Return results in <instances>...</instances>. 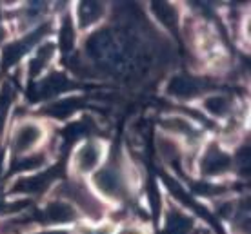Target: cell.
<instances>
[{"instance_id":"6","label":"cell","mask_w":251,"mask_h":234,"mask_svg":"<svg viewBox=\"0 0 251 234\" xmlns=\"http://www.w3.org/2000/svg\"><path fill=\"white\" fill-rule=\"evenodd\" d=\"M106 13V4L102 2H80L76 7V19L80 27H89V25L100 22Z\"/></svg>"},{"instance_id":"2","label":"cell","mask_w":251,"mask_h":234,"mask_svg":"<svg viewBox=\"0 0 251 234\" xmlns=\"http://www.w3.org/2000/svg\"><path fill=\"white\" fill-rule=\"evenodd\" d=\"M93 184L97 191L109 200H122L126 196V180L117 164H109L100 167L93 174Z\"/></svg>"},{"instance_id":"16","label":"cell","mask_w":251,"mask_h":234,"mask_svg":"<svg viewBox=\"0 0 251 234\" xmlns=\"http://www.w3.org/2000/svg\"><path fill=\"white\" fill-rule=\"evenodd\" d=\"M71 19H66L62 22V27H60V47L62 51H73L75 47V29L69 22Z\"/></svg>"},{"instance_id":"4","label":"cell","mask_w":251,"mask_h":234,"mask_svg":"<svg viewBox=\"0 0 251 234\" xmlns=\"http://www.w3.org/2000/svg\"><path fill=\"white\" fill-rule=\"evenodd\" d=\"M100 158H102L100 144L89 140V142H84V144L75 151L73 164H75V169L80 172V174H86V172H91L99 167Z\"/></svg>"},{"instance_id":"11","label":"cell","mask_w":251,"mask_h":234,"mask_svg":"<svg viewBox=\"0 0 251 234\" xmlns=\"http://www.w3.org/2000/svg\"><path fill=\"white\" fill-rule=\"evenodd\" d=\"M151 9L155 13V19H157L160 24L166 25L168 29H175L176 24H178V15H176V9L173 4L158 2V4H153Z\"/></svg>"},{"instance_id":"12","label":"cell","mask_w":251,"mask_h":234,"mask_svg":"<svg viewBox=\"0 0 251 234\" xmlns=\"http://www.w3.org/2000/svg\"><path fill=\"white\" fill-rule=\"evenodd\" d=\"M78 107V98L71 96V98H64V100L55 102L51 107H48V114L55 116V118H66Z\"/></svg>"},{"instance_id":"10","label":"cell","mask_w":251,"mask_h":234,"mask_svg":"<svg viewBox=\"0 0 251 234\" xmlns=\"http://www.w3.org/2000/svg\"><path fill=\"white\" fill-rule=\"evenodd\" d=\"M157 152L166 164H175L180 158V146L171 134H158L157 136Z\"/></svg>"},{"instance_id":"13","label":"cell","mask_w":251,"mask_h":234,"mask_svg":"<svg viewBox=\"0 0 251 234\" xmlns=\"http://www.w3.org/2000/svg\"><path fill=\"white\" fill-rule=\"evenodd\" d=\"M46 162V154L44 152H31V154H25L22 158L17 162V167H15V171L19 172H24V171H35L37 167Z\"/></svg>"},{"instance_id":"5","label":"cell","mask_w":251,"mask_h":234,"mask_svg":"<svg viewBox=\"0 0 251 234\" xmlns=\"http://www.w3.org/2000/svg\"><path fill=\"white\" fill-rule=\"evenodd\" d=\"M201 169L206 176H220L231 169V158L217 146H211L202 156Z\"/></svg>"},{"instance_id":"14","label":"cell","mask_w":251,"mask_h":234,"mask_svg":"<svg viewBox=\"0 0 251 234\" xmlns=\"http://www.w3.org/2000/svg\"><path fill=\"white\" fill-rule=\"evenodd\" d=\"M13 98H15V91L9 84H4L0 89V124H4L7 114L11 113L13 107Z\"/></svg>"},{"instance_id":"20","label":"cell","mask_w":251,"mask_h":234,"mask_svg":"<svg viewBox=\"0 0 251 234\" xmlns=\"http://www.w3.org/2000/svg\"><path fill=\"white\" fill-rule=\"evenodd\" d=\"M201 234H213V233H209V231H204V233H201Z\"/></svg>"},{"instance_id":"7","label":"cell","mask_w":251,"mask_h":234,"mask_svg":"<svg viewBox=\"0 0 251 234\" xmlns=\"http://www.w3.org/2000/svg\"><path fill=\"white\" fill-rule=\"evenodd\" d=\"M44 213L51 223H69L76 220V211L73 209V205L69 202H62V200L48 203Z\"/></svg>"},{"instance_id":"15","label":"cell","mask_w":251,"mask_h":234,"mask_svg":"<svg viewBox=\"0 0 251 234\" xmlns=\"http://www.w3.org/2000/svg\"><path fill=\"white\" fill-rule=\"evenodd\" d=\"M191 222L180 213H171L170 222H168V233L170 234H188Z\"/></svg>"},{"instance_id":"18","label":"cell","mask_w":251,"mask_h":234,"mask_svg":"<svg viewBox=\"0 0 251 234\" xmlns=\"http://www.w3.org/2000/svg\"><path fill=\"white\" fill-rule=\"evenodd\" d=\"M38 234H69L68 231H62V229H53V231H44V233Z\"/></svg>"},{"instance_id":"8","label":"cell","mask_w":251,"mask_h":234,"mask_svg":"<svg viewBox=\"0 0 251 234\" xmlns=\"http://www.w3.org/2000/svg\"><path fill=\"white\" fill-rule=\"evenodd\" d=\"M201 93V82L197 78H189V76H175L170 82V95L180 98V100H188L191 96Z\"/></svg>"},{"instance_id":"9","label":"cell","mask_w":251,"mask_h":234,"mask_svg":"<svg viewBox=\"0 0 251 234\" xmlns=\"http://www.w3.org/2000/svg\"><path fill=\"white\" fill-rule=\"evenodd\" d=\"M202 109L215 118H226L231 113V100L227 95H220V93L207 95L202 100Z\"/></svg>"},{"instance_id":"1","label":"cell","mask_w":251,"mask_h":234,"mask_svg":"<svg viewBox=\"0 0 251 234\" xmlns=\"http://www.w3.org/2000/svg\"><path fill=\"white\" fill-rule=\"evenodd\" d=\"M60 191L64 192L62 196L71 200V202L80 209L82 214H86L89 220L99 222L102 216H104V205L100 203V200L95 196L93 192H89L82 184L71 182V184L62 185V189Z\"/></svg>"},{"instance_id":"19","label":"cell","mask_w":251,"mask_h":234,"mask_svg":"<svg viewBox=\"0 0 251 234\" xmlns=\"http://www.w3.org/2000/svg\"><path fill=\"white\" fill-rule=\"evenodd\" d=\"M2 38H4V29L0 27V42H2Z\"/></svg>"},{"instance_id":"17","label":"cell","mask_w":251,"mask_h":234,"mask_svg":"<svg viewBox=\"0 0 251 234\" xmlns=\"http://www.w3.org/2000/svg\"><path fill=\"white\" fill-rule=\"evenodd\" d=\"M119 234H146L144 229L137 227V225H126L119 231Z\"/></svg>"},{"instance_id":"3","label":"cell","mask_w":251,"mask_h":234,"mask_svg":"<svg viewBox=\"0 0 251 234\" xmlns=\"http://www.w3.org/2000/svg\"><path fill=\"white\" fill-rule=\"evenodd\" d=\"M44 140V129L37 122H24L13 133V151L17 154H31L33 149Z\"/></svg>"}]
</instances>
